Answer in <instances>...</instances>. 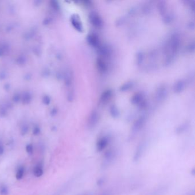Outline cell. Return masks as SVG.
<instances>
[{
  "label": "cell",
  "mask_w": 195,
  "mask_h": 195,
  "mask_svg": "<svg viewBox=\"0 0 195 195\" xmlns=\"http://www.w3.org/2000/svg\"><path fill=\"white\" fill-rule=\"evenodd\" d=\"M92 24L97 28H100L103 25V21L100 17L96 13H92L89 17Z\"/></svg>",
  "instance_id": "obj_1"
},
{
  "label": "cell",
  "mask_w": 195,
  "mask_h": 195,
  "mask_svg": "<svg viewBox=\"0 0 195 195\" xmlns=\"http://www.w3.org/2000/svg\"><path fill=\"white\" fill-rule=\"evenodd\" d=\"M109 140L108 137H103L101 138L97 143V150L98 152H101L108 146Z\"/></svg>",
  "instance_id": "obj_2"
},
{
  "label": "cell",
  "mask_w": 195,
  "mask_h": 195,
  "mask_svg": "<svg viewBox=\"0 0 195 195\" xmlns=\"http://www.w3.org/2000/svg\"><path fill=\"white\" fill-rule=\"evenodd\" d=\"M145 148V142H141L140 144L137 146V150H136V152L134 156V160L135 161H137L141 158V156L144 152Z\"/></svg>",
  "instance_id": "obj_3"
},
{
  "label": "cell",
  "mask_w": 195,
  "mask_h": 195,
  "mask_svg": "<svg viewBox=\"0 0 195 195\" xmlns=\"http://www.w3.org/2000/svg\"><path fill=\"white\" fill-rule=\"evenodd\" d=\"M116 153L114 150H109L105 154L104 162L106 165L111 163L113 160V159L116 157Z\"/></svg>",
  "instance_id": "obj_4"
},
{
  "label": "cell",
  "mask_w": 195,
  "mask_h": 195,
  "mask_svg": "<svg viewBox=\"0 0 195 195\" xmlns=\"http://www.w3.org/2000/svg\"><path fill=\"white\" fill-rule=\"evenodd\" d=\"M99 120L98 114L96 112H93L91 114L88 120V126L89 128H93L97 124Z\"/></svg>",
  "instance_id": "obj_5"
},
{
  "label": "cell",
  "mask_w": 195,
  "mask_h": 195,
  "mask_svg": "<svg viewBox=\"0 0 195 195\" xmlns=\"http://www.w3.org/2000/svg\"><path fill=\"white\" fill-rule=\"evenodd\" d=\"M144 123V120L143 119H140L139 120L135 123L132 128V135H135L137 134V132L141 129Z\"/></svg>",
  "instance_id": "obj_6"
},
{
  "label": "cell",
  "mask_w": 195,
  "mask_h": 195,
  "mask_svg": "<svg viewBox=\"0 0 195 195\" xmlns=\"http://www.w3.org/2000/svg\"><path fill=\"white\" fill-rule=\"evenodd\" d=\"M88 41L89 43L93 46H97L99 44V40L98 38L94 34H92L88 36Z\"/></svg>",
  "instance_id": "obj_7"
},
{
  "label": "cell",
  "mask_w": 195,
  "mask_h": 195,
  "mask_svg": "<svg viewBox=\"0 0 195 195\" xmlns=\"http://www.w3.org/2000/svg\"><path fill=\"white\" fill-rule=\"evenodd\" d=\"M43 168L41 165H38L34 169V174L36 177H39L43 174Z\"/></svg>",
  "instance_id": "obj_8"
},
{
  "label": "cell",
  "mask_w": 195,
  "mask_h": 195,
  "mask_svg": "<svg viewBox=\"0 0 195 195\" xmlns=\"http://www.w3.org/2000/svg\"><path fill=\"white\" fill-rule=\"evenodd\" d=\"M24 168L23 166H21L18 168L16 174V177L17 180H21V178L23 177V176L24 174Z\"/></svg>",
  "instance_id": "obj_9"
},
{
  "label": "cell",
  "mask_w": 195,
  "mask_h": 195,
  "mask_svg": "<svg viewBox=\"0 0 195 195\" xmlns=\"http://www.w3.org/2000/svg\"><path fill=\"white\" fill-rule=\"evenodd\" d=\"M111 96V92H105L104 94H103V95L102 96V97H101V101H102V102H104H104H105V101H107V100H109V99L110 98Z\"/></svg>",
  "instance_id": "obj_10"
},
{
  "label": "cell",
  "mask_w": 195,
  "mask_h": 195,
  "mask_svg": "<svg viewBox=\"0 0 195 195\" xmlns=\"http://www.w3.org/2000/svg\"><path fill=\"white\" fill-rule=\"evenodd\" d=\"M97 65L99 67V68H100V71H104L106 69V65H105V63L100 59L98 60Z\"/></svg>",
  "instance_id": "obj_11"
},
{
  "label": "cell",
  "mask_w": 195,
  "mask_h": 195,
  "mask_svg": "<svg viewBox=\"0 0 195 195\" xmlns=\"http://www.w3.org/2000/svg\"><path fill=\"white\" fill-rule=\"evenodd\" d=\"M9 193L8 189L6 186L3 185L0 188V195H8Z\"/></svg>",
  "instance_id": "obj_12"
},
{
  "label": "cell",
  "mask_w": 195,
  "mask_h": 195,
  "mask_svg": "<svg viewBox=\"0 0 195 195\" xmlns=\"http://www.w3.org/2000/svg\"><path fill=\"white\" fill-rule=\"evenodd\" d=\"M26 150L28 154H32L33 153V146L31 145V144H28L26 146Z\"/></svg>",
  "instance_id": "obj_13"
},
{
  "label": "cell",
  "mask_w": 195,
  "mask_h": 195,
  "mask_svg": "<svg viewBox=\"0 0 195 195\" xmlns=\"http://www.w3.org/2000/svg\"><path fill=\"white\" fill-rule=\"evenodd\" d=\"M111 112L112 116L113 117H117L119 115V112L117 111V109L115 107H112L111 109Z\"/></svg>",
  "instance_id": "obj_14"
},
{
  "label": "cell",
  "mask_w": 195,
  "mask_h": 195,
  "mask_svg": "<svg viewBox=\"0 0 195 195\" xmlns=\"http://www.w3.org/2000/svg\"><path fill=\"white\" fill-rule=\"evenodd\" d=\"M183 88V84L182 82H179L177 84L176 87H175L176 89V91H182V89Z\"/></svg>",
  "instance_id": "obj_15"
},
{
  "label": "cell",
  "mask_w": 195,
  "mask_h": 195,
  "mask_svg": "<svg viewBox=\"0 0 195 195\" xmlns=\"http://www.w3.org/2000/svg\"><path fill=\"white\" fill-rule=\"evenodd\" d=\"M4 152V148L3 146V145L0 142V156H2Z\"/></svg>",
  "instance_id": "obj_16"
},
{
  "label": "cell",
  "mask_w": 195,
  "mask_h": 195,
  "mask_svg": "<svg viewBox=\"0 0 195 195\" xmlns=\"http://www.w3.org/2000/svg\"><path fill=\"white\" fill-rule=\"evenodd\" d=\"M103 195H109V193H104V194H103Z\"/></svg>",
  "instance_id": "obj_17"
},
{
  "label": "cell",
  "mask_w": 195,
  "mask_h": 195,
  "mask_svg": "<svg viewBox=\"0 0 195 195\" xmlns=\"http://www.w3.org/2000/svg\"></svg>",
  "instance_id": "obj_18"
}]
</instances>
